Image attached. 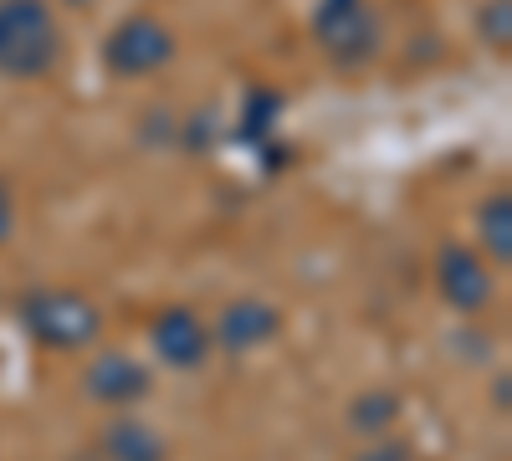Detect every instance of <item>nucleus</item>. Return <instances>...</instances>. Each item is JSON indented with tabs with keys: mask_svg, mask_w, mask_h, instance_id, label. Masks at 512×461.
<instances>
[{
	"mask_svg": "<svg viewBox=\"0 0 512 461\" xmlns=\"http://www.w3.org/2000/svg\"><path fill=\"white\" fill-rule=\"evenodd\" d=\"M149 385H154L149 369L134 354H123V349H103V354H93L88 369H82V390H88V400L113 405V410L139 405L149 395Z\"/></svg>",
	"mask_w": 512,
	"mask_h": 461,
	"instance_id": "7",
	"label": "nucleus"
},
{
	"mask_svg": "<svg viewBox=\"0 0 512 461\" xmlns=\"http://www.w3.org/2000/svg\"><path fill=\"white\" fill-rule=\"evenodd\" d=\"M62 62V21L47 0H0V77L36 82Z\"/></svg>",
	"mask_w": 512,
	"mask_h": 461,
	"instance_id": "1",
	"label": "nucleus"
},
{
	"mask_svg": "<svg viewBox=\"0 0 512 461\" xmlns=\"http://www.w3.org/2000/svg\"><path fill=\"white\" fill-rule=\"evenodd\" d=\"M277 333H282V313H277L272 303H262V298H236V303H226V313L216 318L210 339H216L221 349H231V354H246V349L272 344Z\"/></svg>",
	"mask_w": 512,
	"mask_h": 461,
	"instance_id": "8",
	"label": "nucleus"
},
{
	"mask_svg": "<svg viewBox=\"0 0 512 461\" xmlns=\"http://www.w3.org/2000/svg\"><path fill=\"white\" fill-rule=\"evenodd\" d=\"M98 451H103V461H169V441H164L149 421L128 415V410L113 415V421L103 426Z\"/></svg>",
	"mask_w": 512,
	"mask_h": 461,
	"instance_id": "9",
	"label": "nucleus"
},
{
	"mask_svg": "<svg viewBox=\"0 0 512 461\" xmlns=\"http://www.w3.org/2000/svg\"><path fill=\"white\" fill-rule=\"evenodd\" d=\"M477 236H482V257L492 267H507L512 262V195L507 190H497L492 200H482Z\"/></svg>",
	"mask_w": 512,
	"mask_h": 461,
	"instance_id": "10",
	"label": "nucleus"
},
{
	"mask_svg": "<svg viewBox=\"0 0 512 461\" xmlns=\"http://www.w3.org/2000/svg\"><path fill=\"white\" fill-rule=\"evenodd\" d=\"M103 62L113 77H154L175 62V31H169L159 16L139 11L108 31L103 41Z\"/></svg>",
	"mask_w": 512,
	"mask_h": 461,
	"instance_id": "4",
	"label": "nucleus"
},
{
	"mask_svg": "<svg viewBox=\"0 0 512 461\" xmlns=\"http://www.w3.org/2000/svg\"><path fill=\"white\" fill-rule=\"evenodd\" d=\"M21 328L31 333L41 349L77 354V349H93L103 339V308L88 298V292L47 287V292L21 298Z\"/></svg>",
	"mask_w": 512,
	"mask_h": 461,
	"instance_id": "2",
	"label": "nucleus"
},
{
	"mask_svg": "<svg viewBox=\"0 0 512 461\" xmlns=\"http://www.w3.org/2000/svg\"><path fill=\"white\" fill-rule=\"evenodd\" d=\"M400 421V395L395 390H364L354 405H349V426L359 436H384Z\"/></svg>",
	"mask_w": 512,
	"mask_h": 461,
	"instance_id": "11",
	"label": "nucleus"
},
{
	"mask_svg": "<svg viewBox=\"0 0 512 461\" xmlns=\"http://www.w3.org/2000/svg\"><path fill=\"white\" fill-rule=\"evenodd\" d=\"M16 236V195H11V180L0 175V246Z\"/></svg>",
	"mask_w": 512,
	"mask_h": 461,
	"instance_id": "14",
	"label": "nucleus"
},
{
	"mask_svg": "<svg viewBox=\"0 0 512 461\" xmlns=\"http://www.w3.org/2000/svg\"><path fill=\"white\" fill-rule=\"evenodd\" d=\"M482 41H492L497 52L512 47V0H487L482 6Z\"/></svg>",
	"mask_w": 512,
	"mask_h": 461,
	"instance_id": "12",
	"label": "nucleus"
},
{
	"mask_svg": "<svg viewBox=\"0 0 512 461\" xmlns=\"http://www.w3.org/2000/svg\"><path fill=\"white\" fill-rule=\"evenodd\" d=\"M149 344H154V354L169 364V369H200L205 359H210V349H216V339H210V328L200 323V313L195 308H185V303H175V308H164L154 323H149Z\"/></svg>",
	"mask_w": 512,
	"mask_h": 461,
	"instance_id": "6",
	"label": "nucleus"
},
{
	"mask_svg": "<svg viewBox=\"0 0 512 461\" xmlns=\"http://www.w3.org/2000/svg\"><path fill=\"white\" fill-rule=\"evenodd\" d=\"M62 6H93V0H62Z\"/></svg>",
	"mask_w": 512,
	"mask_h": 461,
	"instance_id": "15",
	"label": "nucleus"
},
{
	"mask_svg": "<svg viewBox=\"0 0 512 461\" xmlns=\"http://www.w3.org/2000/svg\"><path fill=\"white\" fill-rule=\"evenodd\" d=\"M354 461H415V451H410V441H400V436H374V446L369 451H359Z\"/></svg>",
	"mask_w": 512,
	"mask_h": 461,
	"instance_id": "13",
	"label": "nucleus"
},
{
	"mask_svg": "<svg viewBox=\"0 0 512 461\" xmlns=\"http://www.w3.org/2000/svg\"><path fill=\"white\" fill-rule=\"evenodd\" d=\"M313 41L333 67H369L384 47L374 0H318L313 6Z\"/></svg>",
	"mask_w": 512,
	"mask_h": 461,
	"instance_id": "3",
	"label": "nucleus"
},
{
	"mask_svg": "<svg viewBox=\"0 0 512 461\" xmlns=\"http://www.w3.org/2000/svg\"><path fill=\"white\" fill-rule=\"evenodd\" d=\"M436 287H441V298H446L451 313H482L497 298L492 267H487L482 251H472V246H441V257H436Z\"/></svg>",
	"mask_w": 512,
	"mask_h": 461,
	"instance_id": "5",
	"label": "nucleus"
}]
</instances>
